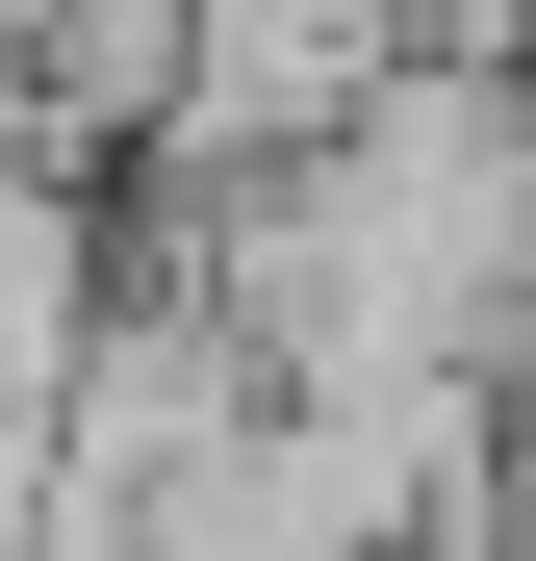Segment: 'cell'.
Listing matches in <instances>:
<instances>
[{
	"instance_id": "1",
	"label": "cell",
	"mask_w": 536,
	"mask_h": 561,
	"mask_svg": "<svg viewBox=\"0 0 536 561\" xmlns=\"http://www.w3.org/2000/svg\"><path fill=\"white\" fill-rule=\"evenodd\" d=\"M179 255L282 383H409V357L536 383V51H409L332 153L179 179Z\"/></svg>"
},
{
	"instance_id": "2",
	"label": "cell",
	"mask_w": 536,
	"mask_h": 561,
	"mask_svg": "<svg viewBox=\"0 0 536 561\" xmlns=\"http://www.w3.org/2000/svg\"><path fill=\"white\" fill-rule=\"evenodd\" d=\"M409 77V0H179V77H153V179H255V153H332L357 103Z\"/></svg>"
},
{
	"instance_id": "3",
	"label": "cell",
	"mask_w": 536,
	"mask_h": 561,
	"mask_svg": "<svg viewBox=\"0 0 536 561\" xmlns=\"http://www.w3.org/2000/svg\"><path fill=\"white\" fill-rule=\"evenodd\" d=\"M0 77H26L77 153H128V128H153V77H179V0H0Z\"/></svg>"
},
{
	"instance_id": "4",
	"label": "cell",
	"mask_w": 536,
	"mask_h": 561,
	"mask_svg": "<svg viewBox=\"0 0 536 561\" xmlns=\"http://www.w3.org/2000/svg\"><path fill=\"white\" fill-rule=\"evenodd\" d=\"M409 51H536V0H409Z\"/></svg>"
}]
</instances>
